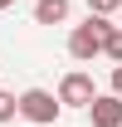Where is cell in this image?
Wrapping results in <instances>:
<instances>
[{
  "mask_svg": "<svg viewBox=\"0 0 122 127\" xmlns=\"http://www.w3.org/2000/svg\"><path fill=\"white\" fill-rule=\"evenodd\" d=\"M20 117L34 122V127H54L63 117V103H59V93H49V88H25V93H20Z\"/></svg>",
  "mask_w": 122,
  "mask_h": 127,
  "instance_id": "obj_1",
  "label": "cell"
},
{
  "mask_svg": "<svg viewBox=\"0 0 122 127\" xmlns=\"http://www.w3.org/2000/svg\"><path fill=\"white\" fill-rule=\"evenodd\" d=\"M93 98H98V83H93V73H83V68H73V73H63L59 78V103L63 108H93Z\"/></svg>",
  "mask_w": 122,
  "mask_h": 127,
  "instance_id": "obj_2",
  "label": "cell"
},
{
  "mask_svg": "<svg viewBox=\"0 0 122 127\" xmlns=\"http://www.w3.org/2000/svg\"><path fill=\"white\" fill-rule=\"evenodd\" d=\"M68 54H73L78 64H93L98 54H103V34H98V20H93V15L68 30Z\"/></svg>",
  "mask_w": 122,
  "mask_h": 127,
  "instance_id": "obj_3",
  "label": "cell"
},
{
  "mask_svg": "<svg viewBox=\"0 0 122 127\" xmlns=\"http://www.w3.org/2000/svg\"><path fill=\"white\" fill-rule=\"evenodd\" d=\"M88 122L93 127H122V98L117 93H98L88 108Z\"/></svg>",
  "mask_w": 122,
  "mask_h": 127,
  "instance_id": "obj_4",
  "label": "cell"
},
{
  "mask_svg": "<svg viewBox=\"0 0 122 127\" xmlns=\"http://www.w3.org/2000/svg\"><path fill=\"white\" fill-rule=\"evenodd\" d=\"M68 0H34V25H63L68 20Z\"/></svg>",
  "mask_w": 122,
  "mask_h": 127,
  "instance_id": "obj_5",
  "label": "cell"
},
{
  "mask_svg": "<svg viewBox=\"0 0 122 127\" xmlns=\"http://www.w3.org/2000/svg\"><path fill=\"white\" fill-rule=\"evenodd\" d=\"M20 117V93H5L0 88V122H15Z\"/></svg>",
  "mask_w": 122,
  "mask_h": 127,
  "instance_id": "obj_6",
  "label": "cell"
},
{
  "mask_svg": "<svg viewBox=\"0 0 122 127\" xmlns=\"http://www.w3.org/2000/svg\"><path fill=\"white\" fill-rule=\"evenodd\" d=\"M103 54H107L112 64H122V25H117V30H112V34L103 39Z\"/></svg>",
  "mask_w": 122,
  "mask_h": 127,
  "instance_id": "obj_7",
  "label": "cell"
},
{
  "mask_svg": "<svg viewBox=\"0 0 122 127\" xmlns=\"http://www.w3.org/2000/svg\"><path fill=\"white\" fill-rule=\"evenodd\" d=\"M122 10V0H88V15H103V20H112Z\"/></svg>",
  "mask_w": 122,
  "mask_h": 127,
  "instance_id": "obj_8",
  "label": "cell"
},
{
  "mask_svg": "<svg viewBox=\"0 0 122 127\" xmlns=\"http://www.w3.org/2000/svg\"><path fill=\"white\" fill-rule=\"evenodd\" d=\"M112 93L122 98V64H117V68H112Z\"/></svg>",
  "mask_w": 122,
  "mask_h": 127,
  "instance_id": "obj_9",
  "label": "cell"
},
{
  "mask_svg": "<svg viewBox=\"0 0 122 127\" xmlns=\"http://www.w3.org/2000/svg\"><path fill=\"white\" fill-rule=\"evenodd\" d=\"M10 5H15V0H0V10H10Z\"/></svg>",
  "mask_w": 122,
  "mask_h": 127,
  "instance_id": "obj_10",
  "label": "cell"
}]
</instances>
